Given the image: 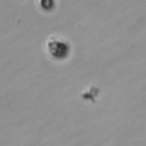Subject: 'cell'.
I'll list each match as a JSON object with an SVG mask.
<instances>
[{
    "label": "cell",
    "mask_w": 146,
    "mask_h": 146,
    "mask_svg": "<svg viewBox=\"0 0 146 146\" xmlns=\"http://www.w3.org/2000/svg\"><path fill=\"white\" fill-rule=\"evenodd\" d=\"M46 47H47L48 54L52 58H56V59H63L70 52L68 43L64 39L56 36V35H51L48 38Z\"/></svg>",
    "instance_id": "cell-1"
}]
</instances>
